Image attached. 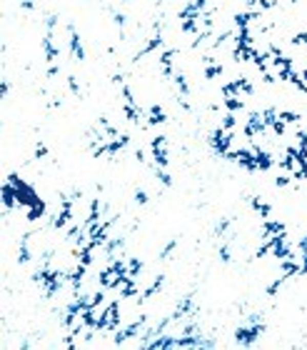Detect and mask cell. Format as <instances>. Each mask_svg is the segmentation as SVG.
I'll return each mask as SVG.
<instances>
[{
	"instance_id": "83f0119b",
	"label": "cell",
	"mask_w": 307,
	"mask_h": 350,
	"mask_svg": "<svg viewBox=\"0 0 307 350\" xmlns=\"http://www.w3.org/2000/svg\"><path fill=\"white\" fill-rule=\"evenodd\" d=\"M155 178L165 185V188H173V175L168 173L165 168H160V165H155Z\"/></svg>"
},
{
	"instance_id": "ac0fdd59",
	"label": "cell",
	"mask_w": 307,
	"mask_h": 350,
	"mask_svg": "<svg viewBox=\"0 0 307 350\" xmlns=\"http://www.w3.org/2000/svg\"><path fill=\"white\" fill-rule=\"evenodd\" d=\"M122 113H125V118H128V123H133V125H137L142 118L148 115L137 103H125V105H122Z\"/></svg>"
},
{
	"instance_id": "d6986e66",
	"label": "cell",
	"mask_w": 307,
	"mask_h": 350,
	"mask_svg": "<svg viewBox=\"0 0 307 350\" xmlns=\"http://www.w3.org/2000/svg\"><path fill=\"white\" fill-rule=\"evenodd\" d=\"M117 280V273L113 270V265H108V268H103L100 275H97V285L100 288H113V283Z\"/></svg>"
},
{
	"instance_id": "681fc988",
	"label": "cell",
	"mask_w": 307,
	"mask_h": 350,
	"mask_svg": "<svg viewBox=\"0 0 307 350\" xmlns=\"http://www.w3.org/2000/svg\"><path fill=\"white\" fill-rule=\"evenodd\" d=\"M0 93H3V98H8V93H10V83H8V80L0 83Z\"/></svg>"
},
{
	"instance_id": "5b68a950",
	"label": "cell",
	"mask_w": 307,
	"mask_h": 350,
	"mask_svg": "<svg viewBox=\"0 0 307 350\" xmlns=\"http://www.w3.org/2000/svg\"><path fill=\"white\" fill-rule=\"evenodd\" d=\"M195 315H197L195 293H188L185 298H180V300H177V305H175V310L170 313L173 323H182V320H188V318H195Z\"/></svg>"
},
{
	"instance_id": "7dc6e473",
	"label": "cell",
	"mask_w": 307,
	"mask_h": 350,
	"mask_svg": "<svg viewBox=\"0 0 307 350\" xmlns=\"http://www.w3.org/2000/svg\"><path fill=\"white\" fill-rule=\"evenodd\" d=\"M18 5L23 8V10H28V13H33V10L38 8V5H35L33 0H18Z\"/></svg>"
},
{
	"instance_id": "e0dca14e",
	"label": "cell",
	"mask_w": 307,
	"mask_h": 350,
	"mask_svg": "<svg viewBox=\"0 0 307 350\" xmlns=\"http://www.w3.org/2000/svg\"><path fill=\"white\" fill-rule=\"evenodd\" d=\"M128 145H130V135L122 133V135L115 138V140H105V153H108V155H117V153L125 150Z\"/></svg>"
},
{
	"instance_id": "60d3db41",
	"label": "cell",
	"mask_w": 307,
	"mask_h": 350,
	"mask_svg": "<svg viewBox=\"0 0 307 350\" xmlns=\"http://www.w3.org/2000/svg\"><path fill=\"white\" fill-rule=\"evenodd\" d=\"M262 115H265V123H268V125H272V123L280 118V113H277L275 108H265V110H262Z\"/></svg>"
},
{
	"instance_id": "44dd1931",
	"label": "cell",
	"mask_w": 307,
	"mask_h": 350,
	"mask_svg": "<svg viewBox=\"0 0 307 350\" xmlns=\"http://www.w3.org/2000/svg\"><path fill=\"white\" fill-rule=\"evenodd\" d=\"M285 233V223H280V220H265V225H262V238H272V235H282Z\"/></svg>"
},
{
	"instance_id": "74e56055",
	"label": "cell",
	"mask_w": 307,
	"mask_h": 350,
	"mask_svg": "<svg viewBox=\"0 0 307 350\" xmlns=\"http://www.w3.org/2000/svg\"><path fill=\"white\" fill-rule=\"evenodd\" d=\"M135 203H137V205H148V203H150V193L142 190V188H137V190H135Z\"/></svg>"
},
{
	"instance_id": "9c48e42d",
	"label": "cell",
	"mask_w": 307,
	"mask_h": 350,
	"mask_svg": "<svg viewBox=\"0 0 307 350\" xmlns=\"http://www.w3.org/2000/svg\"><path fill=\"white\" fill-rule=\"evenodd\" d=\"M160 48H162V30H153V35L145 40V45H142V48H140V50L133 55V63L142 60L145 55H150V53H157Z\"/></svg>"
},
{
	"instance_id": "484cf974",
	"label": "cell",
	"mask_w": 307,
	"mask_h": 350,
	"mask_svg": "<svg viewBox=\"0 0 307 350\" xmlns=\"http://www.w3.org/2000/svg\"><path fill=\"white\" fill-rule=\"evenodd\" d=\"M235 83H237V93H240V95H252V93H255L252 83H250L245 75H240V78L235 80Z\"/></svg>"
},
{
	"instance_id": "f5cc1de1",
	"label": "cell",
	"mask_w": 307,
	"mask_h": 350,
	"mask_svg": "<svg viewBox=\"0 0 307 350\" xmlns=\"http://www.w3.org/2000/svg\"><path fill=\"white\" fill-rule=\"evenodd\" d=\"M192 3H195L200 10H205V8H208V0H192Z\"/></svg>"
},
{
	"instance_id": "277c9868",
	"label": "cell",
	"mask_w": 307,
	"mask_h": 350,
	"mask_svg": "<svg viewBox=\"0 0 307 350\" xmlns=\"http://www.w3.org/2000/svg\"><path fill=\"white\" fill-rule=\"evenodd\" d=\"M262 333H265V320H262V323H255V325L245 323V325H240V328L235 330V343L242 345V348H250V345L257 343V338H260Z\"/></svg>"
},
{
	"instance_id": "4fadbf2b",
	"label": "cell",
	"mask_w": 307,
	"mask_h": 350,
	"mask_svg": "<svg viewBox=\"0 0 307 350\" xmlns=\"http://www.w3.org/2000/svg\"><path fill=\"white\" fill-rule=\"evenodd\" d=\"M3 208H5V213L20 208L18 195H15V185H13L10 180H5V185H3Z\"/></svg>"
},
{
	"instance_id": "c3c4849f",
	"label": "cell",
	"mask_w": 307,
	"mask_h": 350,
	"mask_svg": "<svg viewBox=\"0 0 307 350\" xmlns=\"http://www.w3.org/2000/svg\"><path fill=\"white\" fill-rule=\"evenodd\" d=\"M248 323L255 325V323H262V313H250L248 315Z\"/></svg>"
},
{
	"instance_id": "f907efd6",
	"label": "cell",
	"mask_w": 307,
	"mask_h": 350,
	"mask_svg": "<svg viewBox=\"0 0 307 350\" xmlns=\"http://www.w3.org/2000/svg\"><path fill=\"white\" fill-rule=\"evenodd\" d=\"M135 160H137V163H145V160H148L145 150H140V148H137V150H135Z\"/></svg>"
},
{
	"instance_id": "d6a6232c",
	"label": "cell",
	"mask_w": 307,
	"mask_h": 350,
	"mask_svg": "<svg viewBox=\"0 0 307 350\" xmlns=\"http://www.w3.org/2000/svg\"><path fill=\"white\" fill-rule=\"evenodd\" d=\"M128 273H130L133 278H140V273H142V260H137V258H128Z\"/></svg>"
},
{
	"instance_id": "e575fe53",
	"label": "cell",
	"mask_w": 307,
	"mask_h": 350,
	"mask_svg": "<svg viewBox=\"0 0 307 350\" xmlns=\"http://www.w3.org/2000/svg\"><path fill=\"white\" fill-rule=\"evenodd\" d=\"M45 30H55L58 28V23H60V15L58 13H45Z\"/></svg>"
},
{
	"instance_id": "7a4b0ae2",
	"label": "cell",
	"mask_w": 307,
	"mask_h": 350,
	"mask_svg": "<svg viewBox=\"0 0 307 350\" xmlns=\"http://www.w3.org/2000/svg\"><path fill=\"white\" fill-rule=\"evenodd\" d=\"M265 133H270V125L265 123L262 110L248 113V120H245V125H242V138L250 143V140H255L257 135H265Z\"/></svg>"
},
{
	"instance_id": "b9f144b4",
	"label": "cell",
	"mask_w": 307,
	"mask_h": 350,
	"mask_svg": "<svg viewBox=\"0 0 307 350\" xmlns=\"http://www.w3.org/2000/svg\"><path fill=\"white\" fill-rule=\"evenodd\" d=\"M292 45H297V48H307V33H297V35H292L290 38Z\"/></svg>"
},
{
	"instance_id": "9a60e30c",
	"label": "cell",
	"mask_w": 307,
	"mask_h": 350,
	"mask_svg": "<svg viewBox=\"0 0 307 350\" xmlns=\"http://www.w3.org/2000/svg\"><path fill=\"white\" fill-rule=\"evenodd\" d=\"M90 270V268H85L83 263H75V268L73 270H68V283H70V288L73 290H80V285H83V280H85V273Z\"/></svg>"
},
{
	"instance_id": "ffe728a7",
	"label": "cell",
	"mask_w": 307,
	"mask_h": 350,
	"mask_svg": "<svg viewBox=\"0 0 307 350\" xmlns=\"http://www.w3.org/2000/svg\"><path fill=\"white\" fill-rule=\"evenodd\" d=\"M248 200H250V205H252V210H255V213L260 215L262 220H268L270 213H272V208H270L268 203H265V200H260V198H255V195H250Z\"/></svg>"
},
{
	"instance_id": "30bf717a",
	"label": "cell",
	"mask_w": 307,
	"mask_h": 350,
	"mask_svg": "<svg viewBox=\"0 0 307 350\" xmlns=\"http://www.w3.org/2000/svg\"><path fill=\"white\" fill-rule=\"evenodd\" d=\"M40 48H43L48 63H55V60H58L60 45H55V30H45V35H43V40H40Z\"/></svg>"
},
{
	"instance_id": "6da1fadb",
	"label": "cell",
	"mask_w": 307,
	"mask_h": 350,
	"mask_svg": "<svg viewBox=\"0 0 307 350\" xmlns=\"http://www.w3.org/2000/svg\"><path fill=\"white\" fill-rule=\"evenodd\" d=\"M60 200V213L50 220V225L55 228V230H63V228H68L70 223H73V218H75V200H73V195H58Z\"/></svg>"
},
{
	"instance_id": "4dcf8cb0",
	"label": "cell",
	"mask_w": 307,
	"mask_h": 350,
	"mask_svg": "<svg viewBox=\"0 0 307 350\" xmlns=\"http://www.w3.org/2000/svg\"><path fill=\"white\" fill-rule=\"evenodd\" d=\"M217 258H220V263H232V245L230 243H222V245L217 248Z\"/></svg>"
},
{
	"instance_id": "cb8c5ba5",
	"label": "cell",
	"mask_w": 307,
	"mask_h": 350,
	"mask_svg": "<svg viewBox=\"0 0 307 350\" xmlns=\"http://www.w3.org/2000/svg\"><path fill=\"white\" fill-rule=\"evenodd\" d=\"M175 250H177V238H170V240L165 243V248L160 250V255H157V258H160V260H170Z\"/></svg>"
},
{
	"instance_id": "5bb4252c",
	"label": "cell",
	"mask_w": 307,
	"mask_h": 350,
	"mask_svg": "<svg viewBox=\"0 0 307 350\" xmlns=\"http://www.w3.org/2000/svg\"><path fill=\"white\" fill-rule=\"evenodd\" d=\"M165 120H168V115H165V108H162V105H150V108H148V115H145V125H148V128L162 125Z\"/></svg>"
},
{
	"instance_id": "8d00e7d4",
	"label": "cell",
	"mask_w": 307,
	"mask_h": 350,
	"mask_svg": "<svg viewBox=\"0 0 307 350\" xmlns=\"http://www.w3.org/2000/svg\"><path fill=\"white\" fill-rule=\"evenodd\" d=\"M232 35H235V33H230V30H228V33H220L217 38H212V48H222L228 40H232Z\"/></svg>"
},
{
	"instance_id": "d590c367",
	"label": "cell",
	"mask_w": 307,
	"mask_h": 350,
	"mask_svg": "<svg viewBox=\"0 0 307 350\" xmlns=\"http://www.w3.org/2000/svg\"><path fill=\"white\" fill-rule=\"evenodd\" d=\"M280 118H282L288 125H300V115H297V113H292V110H282V113H280Z\"/></svg>"
},
{
	"instance_id": "816d5d0a",
	"label": "cell",
	"mask_w": 307,
	"mask_h": 350,
	"mask_svg": "<svg viewBox=\"0 0 307 350\" xmlns=\"http://www.w3.org/2000/svg\"><path fill=\"white\" fill-rule=\"evenodd\" d=\"M113 85H125V78H122V75H113Z\"/></svg>"
},
{
	"instance_id": "f6af8a7d",
	"label": "cell",
	"mask_w": 307,
	"mask_h": 350,
	"mask_svg": "<svg viewBox=\"0 0 307 350\" xmlns=\"http://www.w3.org/2000/svg\"><path fill=\"white\" fill-rule=\"evenodd\" d=\"M295 250L300 255H307V235H302L300 240H297V245H295Z\"/></svg>"
},
{
	"instance_id": "603a6c76",
	"label": "cell",
	"mask_w": 307,
	"mask_h": 350,
	"mask_svg": "<svg viewBox=\"0 0 307 350\" xmlns=\"http://www.w3.org/2000/svg\"><path fill=\"white\" fill-rule=\"evenodd\" d=\"M222 103H225V110H230V113H240V110H245V103H242L237 95H225L222 98Z\"/></svg>"
},
{
	"instance_id": "ab89813d",
	"label": "cell",
	"mask_w": 307,
	"mask_h": 350,
	"mask_svg": "<svg viewBox=\"0 0 307 350\" xmlns=\"http://www.w3.org/2000/svg\"><path fill=\"white\" fill-rule=\"evenodd\" d=\"M120 93H122V100H125V103H137V100H135V95H133V90H130V85H128V83H125V85H120Z\"/></svg>"
},
{
	"instance_id": "4316f807",
	"label": "cell",
	"mask_w": 307,
	"mask_h": 350,
	"mask_svg": "<svg viewBox=\"0 0 307 350\" xmlns=\"http://www.w3.org/2000/svg\"><path fill=\"white\" fill-rule=\"evenodd\" d=\"M222 70H225V68H222L217 60L210 63V65H205V80H215L217 75H222Z\"/></svg>"
},
{
	"instance_id": "8fae6325",
	"label": "cell",
	"mask_w": 307,
	"mask_h": 350,
	"mask_svg": "<svg viewBox=\"0 0 307 350\" xmlns=\"http://www.w3.org/2000/svg\"><path fill=\"white\" fill-rule=\"evenodd\" d=\"M33 230H28V233H23L18 243V265H28L30 260H33V248H30V243H33Z\"/></svg>"
},
{
	"instance_id": "bcb514c9",
	"label": "cell",
	"mask_w": 307,
	"mask_h": 350,
	"mask_svg": "<svg viewBox=\"0 0 307 350\" xmlns=\"http://www.w3.org/2000/svg\"><path fill=\"white\" fill-rule=\"evenodd\" d=\"M200 348H217V340H215V338H205V335H202V338H200Z\"/></svg>"
},
{
	"instance_id": "ee69618b",
	"label": "cell",
	"mask_w": 307,
	"mask_h": 350,
	"mask_svg": "<svg viewBox=\"0 0 307 350\" xmlns=\"http://www.w3.org/2000/svg\"><path fill=\"white\" fill-rule=\"evenodd\" d=\"M45 155H48V145H45V143H38V145H35V160H43Z\"/></svg>"
},
{
	"instance_id": "7402d4cb",
	"label": "cell",
	"mask_w": 307,
	"mask_h": 350,
	"mask_svg": "<svg viewBox=\"0 0 307 350\" xmlns=\"http://www.w3.org/2000/svg\"><path fill=\"white\" fill-rule=\"evenodd\" d=\"M173 83H175V88H177V93H180V95H190V83H188V78H185L180 70H175Z\"/></svg>"
},
{
	"instance_id": "3957f363",
	"label": "cell",
	"mask_w": 307,
	"mask_h": 350,
	"mask_svg": "<svg viewBox=\"0 0 307 350\" xmlns=\"http://www.w3.org/2000/svg\"><path fill=\"white\" fill-rule=\"evenodd\" d=\"M235 138H237V130H225V128H217V130H212L210 138H208V143H210V148L217 153V155H228V150H230L232 145H235Z\"/></svg>"
},
{
	"instance_id": "f1b7e54d",
	"label": "cell",
	"mask_w": 307,
	"mask_h": 350,
	"mask_svg": "<svg viewBox=\"0 0 307 350\" xmlns=\"http://www.w3.org/2000/svg\"><path fill=\"white\" fill-rule=\"evenodd\" d=\"M220 128H225V130H237V113H225L222 115V123H220Z\"/></svg>"
},
{
	"instance_id": "ba28073f",
	"label": "cell",
	"mask_w": 307,
	"mask_h": 350,
	"mask_svg": "<svg viewBox=\"0 0 307 350\" xmlns=\"http://www.w3.org/2000/svg\"><path fill=\"white\" fill-rule=\"evenodd\" d=\"M68 48H70V58L83 63L85 60V45H83V38L77 33V28L73 23H68Z\"/></svg>"
},
{
	"instance_id": "2e32d148",
	"label": "cell",
	"mask_w": 307,
	"mask_h": 350,
	"mask_svg": "<svg viewBox=\"0 0 307 350\" xmlns=\"http://www.w3.org/2000/svg\"><path fill=\"white\" fill-rule=\"evenodd\" d=\"M165 280H168L165 275H157V278L153 280V285H150V288H145V290L140 293V298H137V305H142L145 300H150L153 295H157V293L162 290V288H165Z\"/></svg>"
},
{
	"instance_id": "f546056e",
	"label": "cell",
	"mask_w": 307,
	"mask_h": 350,
	"mask_svg": "<svg viewBox=\"0 0 307 350\" xmlns=\"http://www.w3.org/2000/svg\"><path fill=\"white\" fill-rule=\"evenodd\" d=\"M175 55H177V50H175V48H165V50H160V58H157V63H160V65H173Z\"/></svg>"
},
{
	"instance_id": "1f68e13d",
	"label": "cell",
	"mask_w": 307,
	"mask_h": 350,
	"mask_svg": "<svg viewBox=\"0 0 307 350\" xmlns=\"http://www.w3.org/2000/svg\"><path fill=\"white\" fill-rule=\"evenodd\" d=\"M230 225H232V218H222V220L215 225V238H225L228 230H230Z\"/></svg>"
},
{
	"instance_id": "7c38bea8",
	"label": "cell",
	"mask_w": 307,
	"mask_h": 350,
	"mask_svg": "<svg viewBox=\"0 0 307 350\" xmlns=\"http://www.w3.org/2000/svg\"><path fill=\"white\" fill-rule=\"evenodd\" d=\"M125 235H110V240L105 243V260L108 263H113L117 255H122V250H125Z\"/></svg>"
},
{
	"instance_id": "7bdbcfd3",
	"label": "cell",
	"mask_w": 307,
	"mask_h": 350,
	"mask_svg": "<svg viewBox=\"0 0 307 350\" xmlns=\"http://www.w3.org/2000/svg\"><path fill=\"white\" fill-rule=\"evenodd\" d=\"M68 88H70V93H73V95L80 98V83H77L75 75H68Z\"/></svg>"
},
{
	"instance_id": "d4e9b609",
	"label": "cell",
	"mask_w": 307,
	"mask_h": 350,
	"mask_svg": "<svg viewBox=\"0 0 307 350\" xmlns=\"http://www.w3.org/2000/svg\"><path fill=\"white\" fill-rule=\"evenodd\" d=\"M290 278H292V275H288V273H282L280 278H275V280H272V283L268 285V295H275V293H277L280 288H282V285H285V283H288Z\"/></svg>"
},
{
	"instance_id": "8992f818",
	"label": "cell",
	"mask_w": 307,
	"mask_h": 350,
	"mask_svg": "<svg viewBox=\"0 0 307 350\" xmlns=\"http://www.w3.org/2000/svg\"><path fill=\"white\" fill-rule=\"evenodd\" d=\"M145 323H148V315H140L137 320H133L130 325H125L122 330L117 328V335L113 338V345H125V343H130L133 338H137V335L142 333V328H145Z\"/></svg>"
},
{
	"instance_id": "f35d334b",
	"label": "cell",
	"mask_w": 307,
	"mask_h": 350,
	"mask_svg": "<svg viewBox=\"0 0 307 350\" xmlns=\"http://www.w3.org/2000/svg\"><path fill=\"white\" fill-rule=\"evenodd\" d=\"M292 180H295V178H292V173L277 175V178H275V185H277V188H288V185L292 183Z\"/></svg>"
},
{
	"instance_id": "836d02e7",
	"label": "cell",
	"mask_w": 307,
	"mask_h": 350,
	"mask_svg": "<svg viewBox=\"0 0 307 350\" xmlns=\"http://www.w3.org/2000/svg\"><path fill=\"white\" fill-rule=\"evenodd\" d=\"M110 15H113V23L120 28V33H125V23H128L125 13H120V10H115V8H110Z\"/></svg>"
},
{
	"instance_id": "52a82bcc",
	"label": "cell",
	"mask_w": 307,
	"mask_h": 350,
	"mask_svg": "<svg viewBox=\"0 0 307 350\" xmlns=\"http://www.w3.org/2000/svg\"><path fill=\"white\" fill-rule=\"evenodd\" d=\"M150 155H153V165L168 168V163H170V155H168V138L165 135L153 138V143H150Z\"/></svg>"
}]
</instances>
